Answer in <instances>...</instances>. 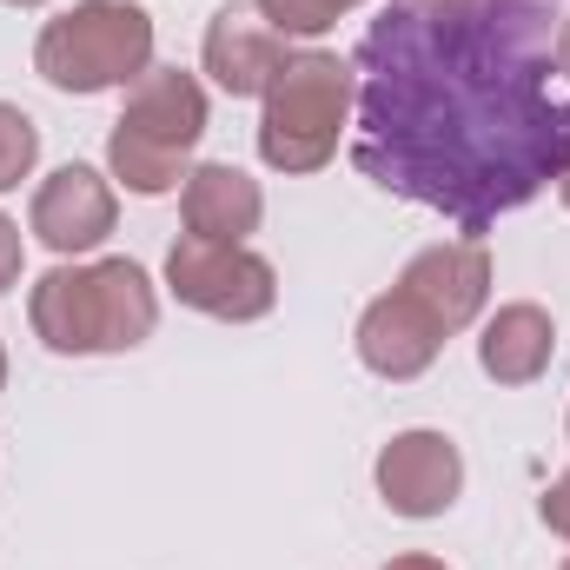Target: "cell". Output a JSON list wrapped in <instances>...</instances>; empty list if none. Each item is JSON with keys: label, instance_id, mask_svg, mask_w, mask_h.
<instances>
[{"label": "cell", "instance_id": "cell-22", "mask_svg": "<svg viewBox=\"0 0 570 570\" xmlns=\"http://www.w3.org/2000/svg\"><path fill=\"white\" fill-rule=\"evenodd\" d=\"M0 392H7V345H0Z\"/></svg>", "mask_w": 570, "mask_h": 570}, {"label": "cell", "instance_id": "cell-1", "mask_svg": "<svg viewBox=\"0 0 570 570\" xmlns=\"http://www.w3.org/2000/svg\"><path fill=\"white\" fill-rule=\"evenodd\" d=\"M551 20V0H392L352 60V166L471 239L491 233L498 213L531 206L570 166Z\"/></svg>", "mask_w": 570, "mask_h": 570}, {"label": "cell", "instance_id": "cell-13", "mask_svg": "<svg viewBox=\"0 0 570 570\" xmlns=\"http://www.w3.org/2000/svg\"><path fill=\"white\" fill-rule=\"evenodd\" d=\"M551 352H558V325H551L544 305L518 298V305H498L484 318V338H478L484 379H498V385H538L551 372Z\"/></svg>", "mask_w": 570, "mask_h": 570}, {"label": "cell", "instance_id": "cell-10", "mask_svg": "<svg viewBox=\"0 0 570 570\" xmlns=\"http://www.w3.org/2000/svg\"><path fill=\"white\" fill-rule=\"evenodd\" d=\"M285 47L279 33L259 20V7H219L213 20H206V47H199V67L213 73V87L219 94H233V100H266V87H273V73L285 67Z\"/></svg>", "mask_w": 570, "mask_h": 570}, {"label": "cell", "instance_id": "cell-18", "mask_svg": "<svg viewBox=\"0 0 570 570\" xmlns=\"http://www.w3.org/2000/svg\"><path fill=\"white\" fill-rule=\"evenodd\" d=\"M385 570H451V564H438V558H425V551H405V558H392Z\"/></svg>", "mask_w": 570, "mask_h": 570}, {"label": "cell", "instance_id": "cell-8", "mask_svg": "<svg viewBox=\"0 0 570 570\" xmlns=\"http://www.w3.org/2000/svg\"><path fill=\"white\" fill-rule=\"evenodd\" d=\"M399 292H405L412 305H425L431 325H438L444 338L464 332V325L484 312V298H491V253H484V239L425 246V253L399 273Z\"/></svg>", "mask_w": 570, "mask_h": 570}, {"label": "cell", "instance_id": "cell-3", "mask_svg": "<svg viewBox=\"0 0 570 570\" xmlns=\"http://www.w3.org/2000/svg\"><path fill=\"white\" fill-rule=\"evenodd\" d=\"M206 140V87L179 67H146L127 87V107L107 134V166L127 193L159 199L173 186H186V159Z\"/></svg>", "mask_w": 570, "mask_h": 570}, {"label": "cell", "instance_id": "cell-4", "mask_svg": "<svg viewBox=\"0 0 570 570\" xmlns=\"http://www.w3.org/2000/svg\"><path fill=\"white\" fill-rule=\"evenodd\" d=\"M358 107V73L352 60L325 53V47H298L285 53V67L266 87V114H259V159L273 173H318L332 166V153L352 127Z\"/></svg>", "mask_w": 570, "mask_h": 570}, {"label": "cell", "instance_id": "cell-7", "mask_svg": "<svg viewBox=\"0 0 570 570\" xmlns=\"http://www.w3.org/2000/svg\"><path fill=\"white\" fill-rule=\"evenodd\" d=\"M379 498L399 518H444L464 491V458L444 431H399L379 451Z\"/></svg>", "mask_w": 570, "mask_h": 570}, {"label": "cell", "instance_id": "cell-14", "mask_svg": "<svg viewBox=\"0 0 570 570\" xmlns=\"http://www.w3.org/2000/svg\"><path fill=\"white\" fill-rule=\"evenodd\" d=\"M33 159H40V127H33L20 107L0 100V193H13V186L33 173Z\"/></svg>", "mask_w": 570, "mask_h": 570}, {"label": "cell", "instance_id": "cell-5", "mask_svg": "<svg viewBox=\"0 0 570 570\" xmlns=\"http://www.w3.org/2000/svg\"><path fill=\"white\" fill-rule=\"evenodd\" d=\"M33 67L60 94L134 87L153 67V13L134 0H73L33 40Z\"/></svg>", "mask_w": 570, "mask_h": 570}, {"label": "cell", "instance_id": "cell-2", "mask_svg": "<svg viewBox=\"0 0 570 570\" xmlns=\"http://www.w3.org/2000/svg\"><path fill=\"white\" fill-rule=\"evenodd\" d=\"M27 318L47 352L60 358H100V352H134L159 325V292L134 259H100V266H53L33 285Z\"/></svg>", "mask_w": 570, "mask_h": 570}, {"label": "cell", "instance_id": "cell-12", "mask_svg": "<svg viewBox=\"0 0 570 570\" xmlns=\"http://www.w3.org/2000/svg\"><path fill=\"white\" fill-rule=\"evenodd\" d=\"M179 219L193 239H219V246H246V233H259L266 219V193L253 173L213 159V166H193L186 186H179Z\"/></svg>", "mask_w": 570, "mask_h": 570}, {"label": "cell", "instance_id": "cell-15", "mask_svg": "<svg viewBox=\"0 0 570 570\" xmlns=\"http://www.w3.org/2000/svg\"><path fill=\"white\" fill-rule=\"evenodd\" d=\"M259 7V20L279 33V40H318L338 13L325 7V0H253Z\"/></svg>", "mask_w": 570, "mask_h": 570}, {"label": "cell", "instance_id": "cell-24", "mask_svg": "<svg viewBox=\"0 0 570 570\" xmlns=\"http://www.w3.org/2000/svg\"><path fill=\"white\" fill-rule=\"evenodd\" d=\"M7 7H40V0H7Z\"/></svg>", "mask_w": 570, "mask_h": 570}, {"label": "cell", "instance_id": "cell-20", "mask_svg": "<svg viewBox=\"0 0 570 570\" xmlns=\"http://www.w3.org/2000/svg\"><path fill=\"white\" fill-rule=\"evenodd\" d=\"M558 199H564V206H570V166H564V173H558Z\"/></svg>", "mask_w": 570, "mask_h": 570}, {"label": "cell", "instance_id": "cell-25", "mask_svg": "<svg viewBox=\"0 0 570 570\" xmlns=\"http://www.w3.org/2000/svg\"><path fill=\"white\" fill-rule=\"evenodd\" d=\"M558 570H570V564H558Z\"/></svg>", "mask_w": 570, "mask_h": 570}, {"label": "cell", "instance_id": "cell-11", "mask_svg": "<svg viewBox=\"0 0 570 570\" xmlns=\"http://www.w3.org/2000/svg\"><path fill=\"white\" fill-rule=\"evenodd\" d=\"M438 352H444V332L431 325L425 305H412L399 285L379 292L358 312V358H365V372L405 385V379H425L431 365H438Z\"/></svg>", "mask_w": 570, "mask_h": 570}, {"label": "cell", "instance_id": "cell-21", "mask_svg": "<svg viewBox=\"0 0 570 570\" xmlns=\"http://www.w3.org/2000/svg\"><path fill=\"white\" fill-rule=\"evenodd\" d=\"M325 7H332V13H352V7H365V0H325Z\"/></svg>", "mask_w": 570, "mask_h": 570}, {"label": "cell", "instance_id": "cell-19", "mask_svg": "<svg viewBox=\"0 0 570 570\" xmlns=\"http://www.w3.org/2000/svg\"><path fill=\"white\" fill-rule=\"evenodd\" d=\"M558 73L570 80V13L558 20Z\"/></svg>", "mask_w": 570, "mask_h": 570}, {"label": "cell", "instance_id": "cell-9", "mask_svg": "<svg viewBox=\"0 0 570 570\" xmlns=\"http://www.w3.org/2000/svg\"><path fill=\"white\" fill-rule=\"evenodd\" d=\"M114 219H120V199H114V186L94 166H60L33 193V239L47 253H60V259L94 253L114 233Z\"/></svg>", "mask_w": 570, "mask_h": 570}, {"label": "cell", "instance_id": "cell-23", "mask_svg": "<svg viewBox=\"0 0 570 570\" xmlns=\"http://www.w3.org/2000/svg\"><path fill=\"white\" fill-rule=\"evenodd\" d=\"M412 7H458V0H412Z\"/></svg>", "mask_w": 570, "mask_h": 570}, {"label": "cell", "instance_id": "cell-17", "mask_svg": "<svg viewBox=\"0 0 570 570\" xmlns=\"http://www.w3.org/2000/svg\"><path fill=\"white\" fill-rule=\"evenodd\" d=\"M20 259H27V246H20V226L0 213V292L20 279Z\"/></svg>", "mask_w": 570, "mask_h": 570}, {"label": "cell", "instance_id": "cell-6", "mask_svg": "<svg viewBox=\"0 0 570 570\" xmlns=\"http://www.w3.org/2000/svg\"><path fill=\"white\" fill-rule=\"evenodd\" d=\"M166 285L179 305L226 318V325H253L279 305V273L273 259H259L253 246H219V239H173L166 253Z\"/></svg>", "mask_w": 570, "mask_h": 570}, {"label": "cell", "instance_id": "cell-16", "mask_svg": "<svg viewBox=\"0 0 570 570\" xmlns=\"http://www.w3.org/2000/svg\"><path fill=\"white\" fill-rule=\"evenodd\" d=\"M538 518H544V524H551V531H558V538L570 544V471L558 478V484H551V491H544V504H538Z\"/></svg>", "mask_w": 570, "mask_h": 570}]
</instances>
